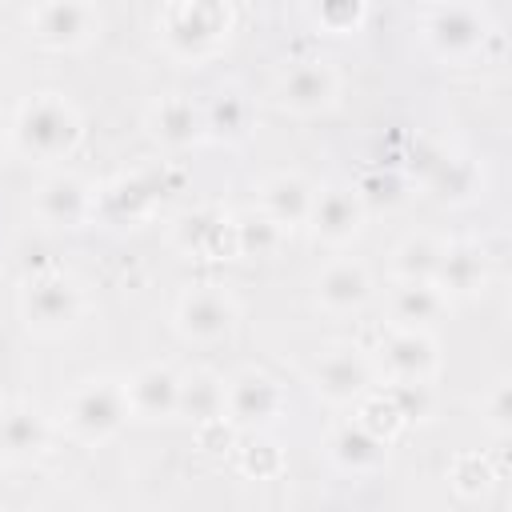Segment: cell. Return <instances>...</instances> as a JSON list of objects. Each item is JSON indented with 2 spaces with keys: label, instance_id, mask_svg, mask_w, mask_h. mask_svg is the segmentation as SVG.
Wrapping results in <instances>:
<instances>
[{
  "label": "cell",
  "instance_id": "6da1fadb",
  "mask_svg": "<svg viewBox=\"0 0 512 512\" xmlns=\"http://www.w3.org/2000/svg\"><path fill=\"white\" fill-rule=\"evenodd\" d=\"M8 144L28 164H60L84 144V116L64 92H32L12 112Z\"/></svg>",
  "mask_w": 512,
  "mask_h": 512
},
{
  "label": "cell",
  "instance_id": "7a4b0ae2",
  "mask_svg": "<svg viewBox=\"0 0 512 512\" xmlns=\"http://www.w3.org/2000/svg\"><path fill=\"white\" fill-rule=\"evenodd\" d=\"M236 32V8L232 0H168L156 36L164 52L180 64H204L228 48Z\"/></svg>",
  "mask_w": 512,
  "mask_h": 512
},
{
  "label": "cell",
  "instance_id": "3957f363",
  "mask_svg": "<svg viewBox=\"0 0 512 512\" xmlns=\"http://www.w3.org/2000/svg\"><path fill=\"white\" fill-rule=\"evenodd\" d=\"M88 312V296L80 280L64 268H40L20 280L16 288V316L28 336L36 340H56L68 336Z\"/></svg>",
  "mask_w": 512,
  "mask_h": 512
},
{
  "label": "cell",
  "instance_id": "277c9868",
  "mask_svg": "<svg viewBox=\"0 0 512 512\" xmlns=\"http://www.w3.org/2000/svg\"><path fill=\"white\" fill-rule=\"evenodd\" d=\"M132 412H128V392L124 380L116 376H88L76 388H68V396L60 400V432L84 448H100L108 440H116L128 428Z\"/></svg>",
  "mask_w": 512,
  "mask_h": 512
},
{
  "label": "cell",
  "instance_id": "5b68a950",
  "mask_svg": "<svg viewBox=\"0 0 512 512\" xmlns=\"http://www.w3.org/2000/svg\"><path fill=\"white\" fill-rule=\"evenodd\" d=\"M496 24L480 0H436L420 16V44L440 64H472L484 56Z\"/></svg>",
  "mask_w": 512,
  "mask_h": 512
},
{
  "label": "cell",
  "instance_id": "8992f818",
  "mask_svg": "<svg viewBox=\"0 0 512 512\" xmlns=\"http://www.w3.org/2000/svg\"><path fill=\"white\" fill-rule=\"evenodd\" d=\"M412 168H416V184L424 188V196L440 208H468L484 196V168L464 148L420 144Z\"/></svg>",
  "mask_w": 512,
  "mask_h": 512
},
{
  "label": "cell",
  "instance_id": "52a82bcc",
  "mask_svg": "<svg viewBox=\"0 0 512 512\" xmlns=\"http://www.w3.org/2000/svg\"><path fill=\"white\" fill-rule=\"evenodd\" d=\"M240 300L224 288V284H192L176 296L172 308V328L184 344L192 348H212L232 340V332L240 328Z\"/></svg>",
  "mask_w": 512,
  "mask_h": 512
},
{
  "label": "cell",
  "instance_id": "ba28073f",
  "mask_svg": "<svg viewBox=\"0 0 512 512\" xmlns=\"http://www.w3.org/2000/svg\"><path fill=\"white\" fill-rule=\"evenodd\" d=\"M308 388L332 408H356L376 388V360L360 344L336 340L312 360Z\"/></svg>",
  "mask_w": 512,
  "mask_h": 512
},
{
  "label": "cell",
  "instance_id": "9c48e42d",
  "mask_svg": "<svg viewBox=\"0 0 512 512\" xmlns=\"http://www.w3.org/2000/svg\"><path fill=\"white\" fill-rule=\"evenodd\" d=\"M28 36L44 52H84L100 36L96 0H32L24 12Z\"/></svg>",
  "mask_w": 512,
  "mask_h": 512
},
{
  "label": "cell",
  "instance_id": "30bf717a",
  "mask_svg": "<svg viewBox=\"0 0 512 512\" xmlns=\"http://www.w3.org/2000/svg\"><path fill=\"white\" fill-rule=\"evenodd\" d=\"M288 412V392L276 376L260 368H240L232 380H224V424L240 436L248 432H272Z\"/></svg>",
  "mask_w": 512,
  "mask_h": 512
},
{
  "label": "cell",
  "instance_id": "8fae6325",
  "mask_svg": "<svg viewBox=\"0 0 512 512\" xmlns=\"http://www.w3.org/2000/svg\"><path fill=\"white\" fill-rule=\"evenodd\" d=\"M340 92H344V76L336 72L332 60H320V56L292 60L272 84L276 108L284 116H296V120H312V116L332 112L340 104Z\"/></svg>",
  "mask_w": 512,
  "mask_h": 512
},
{
  "label": "cell",
  "instance_id": "7c38bea8",
  "mask_svg": "<svg viewBox=\"0 0 512 512\" xmlns=\"http://www.w3.org/2000/svg\"><path fill=\"white\" fill-rule=\"evenodd\" d=\"M168 192H176V176L168 172L164 160L156 168L116 176L112 184L96 188V220H104V224H140L160 208V200Z\"/></svg>",
  "mask_w": 512,
  "mask_h": 512
},
{
  "label": "cell",
  "instance_id": "4fadbf2b",
  "mask_svg": "<svg viewBox=\"0 0 512 512\" xmlns=\"http://www.w3.org/2000/svg\"><path fill=\"white\" fill-rule=\"evenodd\" d=\"M444 368L440 344L432 328H400L388 324L380 348H376V372H384L392 384H436Z\"/></svg>",
  "mask_w": 512,
  "mask_h": 512
},
{
  "label": "cell",
  "instance_id": "5bb4252c",
  "mask_svg": "<svg viewBox=\"0 0 512 512\" xmlns=\"http://www.w3.org/2000/svg\"><path fill=\"white\" fill-rule=\"evenodd\" d=\"M96 188L100 184H92L80 172H52L36 184L28 208L44 228L76 232V228L96 224Z\"/></svg>",
  "mask_w": 512,
  "mask_h": 512
},
{
  "label": "cell",
  "instance_id": "9a60e30c",
  "mask_svg": "<svg viewBox=\"0 0 512 512\" xmlns=\"http://www.w3.org/2000/svg\"><path fill=\"white\" fill-rule=\"evenodd\" d=\"M364 216H368V204L356 192V184H324V188H316L304 228L324 248H348L360 236Z\"/></svg>",
  "mask_w": 512,
  "mask_h": 512
},
{
  "label": "cell",
  "instance_id": "2e32d148",
  "mask_svg": "<svg viewBox=\"0 0 512 512\" xmlns=\"http://www.w3.org/2000/svg\"><path fill=\"white\" fill-rule=\"evenodd\" d=\"M376 300V276L364 260L336 256L312 280V304L328 316H356Z\"/></svg>",
  "mask_w": 512,
  "mask_h": 512
},
{
  "label": "cell",
  "instance_id": "e0dca14e",
  "mask_svg": "<svg viewBox=\"0 0 512 512\" xmlns=\"http://www.w3.org/2000/svg\"><path fill=\"white\" fill-rule=\"evenodd\" d=\"M144 132L156 148L164 152H188L196 144H204V120H200V104L184 92H164L144 108Z\"/></svg>",
  "mask_w": 512,
  "mask_h": 512
},
{
  "label": "cell",
  "instance_id": "ac0fdd59",
  "mask_svg": "<svg viewBox=\"0 0 512 512\" xmlns=\"http://www.w3.org/2000/svg\"><path fill=\"white\" fill-rule=\"evenodd\" d=\"M200 120H204V144H220V148H240L252 136L256 124V104L244 92V84L224 80L212 88V96L200 104Z\"/></svg>",
  "mask_w": 512,
  "mask_h": 512
},
{
  "label": "cell",
  "instance_id": "d6986e66",
  "mask_svg": "<svg viewBox=\"0 0 512 512\" xmlns=\"http://www.w3.org/2000/svg\"><path fill=\"white\" fill-rule=\"evenodd\" d=\"M124 392H128V412L140 424H160V420H176L180 408V372L164 360L140 364L132 376H124Z\"/></svg>",
  "mask_w": 512,
  "mask_h": 512
},
{
  "label": "cell",
  "instance_id": "ffe728a7",
  "mask_svg": "<svg viewBox=\"0 0 512 512\" xmlns=\"http://www.w3.org/2000/svg\"><path fill=\"white\" fill-rule=\"evenodd\" d=\"M388 444H392V440H384L380 432H372L368 424H360V420L352 416V420H344V424H336V428L328 432L324 452H328V464H332L336 472L364 480V476H376V472L388 468Z\"/></svg>",
  "mask_w": 512,
  "mask_h": 512
},
{
  "label": "cell",
  "instance_id": "44dd1931",
  "mask_svg": "<svg viewBox=\"0 0 512 512\" xmlns=\"http://www.w3.org/2000/svg\"><path fill=\"white\" fill-rule=\"evenodd\" d=\"M172 240H176V248L184 256H196V260H236L232 212H224L216 204L184 212L176 220V228H172Z\"/></svg>",
  "mask_w": 512,
  "mask_h": 512
},
{
  "label": "cell",
  "instance_id": "7402d4cb",
  "mask_svg": "<svg viewBox=\"0 0 512 512\" xmlns=\"http://www.w3.org/2000/svg\"><path fill=\"white\" fill-rule=\"evenodd\" d=\"M488 276H492L488 252L476 240H444V252H440L432 284L448 296V304H464V300L484 296Z\"/></svg>",
  "mask_w": 512,
  "mask_h": 512
},
{
  "label": "cell",
  "instance_id": "603a6c76",
  "mask_svg": "<svg viewBox=\"0 0 512 512\" xmlns=\"http://www.w3.org/2000/svg\"><path fill=\"white\" fill-rule=\"evenodd\" d=\"M312 200H316V184L304 172H272L256 188V208L284 232L304 228Z\"/></svg>",
  "mask_w": 512,
  "mask_h": 512
},
{
  "label": "cell",
  "instance_id": "cb8c5ba5",
  "mask_svg": "<svg viewBox=\"0 0 512 512\" xmlns=\"http://www.w3.org/2000/svg\"><path fill=\"white\" fill-rule=\"evenodd\" d=\"M384 304H388V324L400 328H436L452 312L448 296L432 280H392Z\"/></svg>",
  "mask_w": 512,
  "mask_h": 512
},
{
  "label": "cell",
  "instance_id": "d4e9b609",
  "mask_svg": "<svg viewBox=\"0 0 512 512\" xmlns=\"http://www.w3.org/2000/svg\"><path fill=\"white\" fill-rule=\"evenodd\" d=\"M52 444V420L40 408H8L0 416V456L8 464H28Z\"/></svg>",
  "mask_w": 512,
  "mask_h": 512
},
{
  "label": "cell",
  "instance_id": "484cf974",
  "mask_svg": "<svg viewBox=\"0 0 512 512\" xmlns=\"http://www.w3.org/2000/svg\"><path fill=\"white\" fill-rule=\"evenodd\" d=\"M176 416L192 420L196 428L224 420V380L212 368L180 372V408H176Z\"/></svg>",
  "mask_w": 512,
  "mask_h": 512
},
{
  "label": "cell",
  "instance_id": "4316f807",
  "mask_svg": "<svg viewBox=\"0 0 512 512\" xmlns=\"http://www.w3.org/2000/svg\"><path fill=\"white\" fill-rule=\"evenodd\" d=\"M440 252H444L440 236H424V232L404 236L388 256V276L392 280H432L436 264H440Z\"/></svg>",
  "mask_w": 512,
  "mask_h": 512
},
{
  "label": "cell",
  "instance_id": "83f0119b",
  "mask_svg": "<svg viewBox=\"0 0 512 512\" xmlns=\"http://www.w3.org/2000/svg\"><path fill=\"white\" fill-rule=\"evenodd\" d=\"M368 0H304V16L324 36H356L368 24Z\"/></svg>",
  "mask_w": 512,
  "mask_h": 512
},
{
  "label": "cell",
  "instance_id": "f1b7e54d",
  "mask_svg": "<svg viewBox=\"0 0 512 512\" xmlns=\"http://www.w3.org/2000/svg\"><path fill=\"white\" fill-rule=\"evenodd\" d=\"M232 232H236V260L240 256H252V260L256 256H272L280 248V240H284V228H276L260 208L232 216Z\"/></svg>",
  "mask_w": 512,
  "mask_h": 512
},
{
  "label": "cell",
  "instance_id": "f546056e",
  "mask_svg": "<svg viewBox=\"0 0 512 512\" xmlns=\"http://www.w3.org/2000/svg\"><path fill=\"white\" fill-rule=\"evenodd\" d=\"M240 472L248 480H276L284 472V452L276 440H268V432H248L244 448H240Z\"/></svg>",
  "mask_w": 512,
  "mask_h": 512
},
{
  "label": "cell",
  "instance_id": "4dcf8cb0",
  "mask_svg": "<svg viewBox=\"0 0 512 512\" xmlns=\"http://www.w3.org/2000/svg\"><path fill=\"white\" fill-rule=\"evenodd\" d=\"M448 480H452V488H456L464 500H480L500 476L492 472V464H488L484 452H460V456L452 460V468H448Z\"/></svg>",
  "mask_w": 512,
  "mask_h": 512
},
{
  "label": "cell",
  "instance_id": "1f68e13d",
  "mask_svg": "<svg viewBox=\"0 0 512 512\" xmlns=\"http://www.w3.org/2000/svg\"><path fill=\"white\" fill-rule=\"evenodd\" d=\"M480 420L496 440L512 436V380L500 376L480 392Z\"/></svg>",
  "mask_w": 512,
  "mask_h": 512
},
{
  "label": "cell",
  "instance_id": "d6a6232c",
  "mask_svg": "<svg viewBox=\"0 0 512 512\" xmlns=\"http://www.w3.org/2000/svg\"><path fill=\"white\" fill-rule=\"evenodd\" d=\"M8 148H12V144H8V136L0 132V164H4V156H8Z\"/></svg>",
  "mask_w": 512,
  "mask_h": 512
}]
</instances>
